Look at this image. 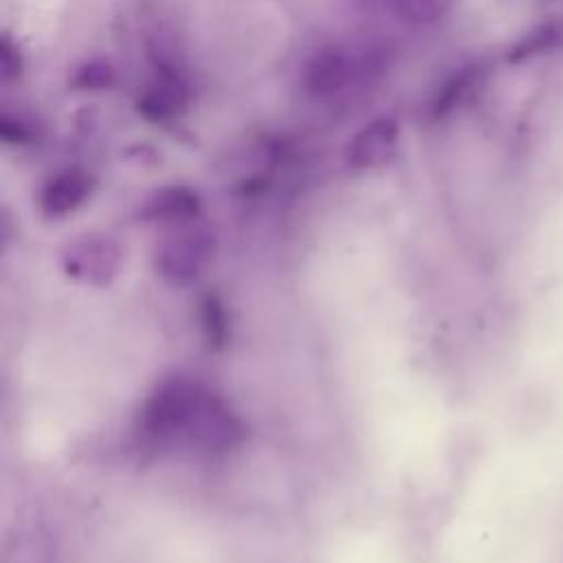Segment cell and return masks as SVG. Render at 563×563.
Wrapping results in <instances>:
<instances>
[{"label":"cell","mask_w":563,"mask_h":563,"mask_svg":"<svg viewBox=\"0 0 563 563\" xmlns=\"http://www.w3.org/2000/svg\"><path fill=\"white\" fill-rule=\"evenodd\" d=\"M213 253V233L194 220L176 224L156 246V266L161 275L174 282H187L200 273Z\"/></svg>","instance_id":"6da1fadb"},{"label":"cell","mask_w":563,"mask_h":563,"mask_svg":"<svg viewBox=\"0 0 563 563\" xmlns=\"http://www.w3.org/2000/svg\"><path fill=\"white\" fill-rule=\"evenodd\" d=\"M152 62L154 79L139 92L136 112L152 123H167L185 112L191 90L180 66L158 48L152 51Z\"/></svg>","instance_id":"7a4b0ae2"},{"label":"cell","mask_w":563,"mask_h":563,"mask_svg":"<svg viewBox=\"0 0 563 563\" xmlns=\"http://www.w3.org/2000/svg\"><path fill=\"white\" fill-rule=\"evenodd\" d=\"M367 68V59H356L341 46H325L303 66L301 84L312 99L325 101L341 95L354 79L365 75Z\"/></svg>","instance_id":"3957f363"},{"label":"cell","mask_w":563,"mask_h":563,"mask_svg":"<svg viewBox=\"0 0 563 563\" xmlns=\"http://www.w3.org/2000/svg\"><path fill=\"white\" fill-rule=\"evenodd\" d=\"M95 189V176L77 165L64 167L46 178L40 189L37 205L44 216L62 218L81 207Z\"/></svg>","instance_id":"277c9868"},{"label":"cell","mask_w":563,"mask_h":563,"mask_svg":"<svg viewBox=\"0 0 563 563\" xmlns=\"http://www.w3.org/2000/svg\"><path fill=\"white\" fill-rule=\"evenodd\" d=\"M398 121L394 117H376L363 125L347 145V163L354 169H372L387 163L398 145Z\"/></svg>","instance_id":"5b68a950"},{"label":"cell","mask_w":563,"mask_h":563,"mask_svg":"<svg viewBox=\"0 0 563 563\" xmlns=\"http://www.w3.org/2000/svg\"><path fill=\"white\" fill-rule=\"evenodd\" d=\"M200 213V198L185 185H169L154 191L141 207L139 216L145 222H169L180 224L196 220Z\"/></svg>","instance_id":"8992f818"},{"label":"cell","mask_w":563,"mask_h":563,"mask_svg":"<svg viewBox=\"0 0 563 563\" xmlns=\"http://www.w3.org/2000/svg\"><path fill=\"white\" fill-rule=\"evenodd\" d=\"M117 257H119V251L108 238L86 235L84 240H79L68 249L66 266L73 275H79V273H84L86 277L106 275L114 271Z\"/></svg>","instance_id":"52a82bcc"},{"label":"cell","mask_w":563,"mask_h":563,"mask_svg":"<svg viewBox=\"0 0 563 563\" xmlns=\"http://www.w3.org/2000/svg\"><path fill=\"white\" fill-rule=\"evenodd\" d=\"M477 81V68L475 66H466L460 68L457 73H453L435 92L431 106H429V117L431 119H444L446 114H451L462 99L471 92V88Z\"/></svg>","instance_id":"ba28073f"},{"label":"cell","mask_w":563,"mask_h":563,"mask_svg":"<svg viewBox=\"0 0 563 563\" xmlns=\"http://www.w3.org/2000/svg\"><path fill=\"white\" fill-rule=\"evenodd\" d=\"M114 84H117V68L112 66L110 59H103V57H92L81 62L68 77V86L81 92L110 90Z\"/></svg>","instance_id":"9c48e42d"},{"label":"cell","mask_w":563,"mask_h":563,"mask_svg":"<svg viewBox=\"0 0 563 563\" xmlns=\"http://www.w3.org/2000/svg\"><path fill=\"white\" fill-rule=\"evenodd\" d=\"M453 2L455 0H391V9L402 22L422 26L440 20Z\"/></svg>","instance_id":"30bf717a"},{"label":"cell","mask_w":563,"mask_h":563,"mask_svg":"<svg viewBox=\"0 0 563 563\" xmlns=\"http://www.w3.org/2000/svg\"><path fill=\"white\" fill-rule=\"evenodd\" d=\"M0 136L7 145H24L33 141L35 128L31 125V121L4 110L0 119Z\"/></svg>","instance_id":"8fae6325"},{"label":"cell","mask_w":563,"mask_h":563,"mask_svg":"<svg viewBox=\"0 0 563 563\" xmlns=\"http://www.w3.org/2000/svg\"><path fill=\"white\" fill-rule=\"evenodd\" d=\"M22 73V55L9 35L0 37V79L9 84Z\"/></svg>","instance_id":"7c38bea8"}]
</instances>
